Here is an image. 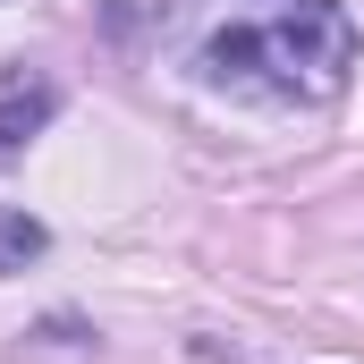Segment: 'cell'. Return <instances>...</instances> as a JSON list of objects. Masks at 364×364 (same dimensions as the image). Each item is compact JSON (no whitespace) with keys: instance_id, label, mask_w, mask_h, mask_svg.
Segmentation results:
<instances>
[{"instance_id":"1","label":"cell","mask_w":364,"mask_h":364,"mask_svg":"<svg viewBox=\"0 0 364 364\" xmlns=\"http://www.w3.org/2000/svg\"><path fill=\"white\" fill-rule=\"evenodd\" d=\"M161 51L203 93L314 110L348 85L356 26L331 0H161Z\"/></svg>"},{"instance_id":"2","label":"cell","mask_w":364,"mask_h":364,"mask_svg":"<svg viewBox=\"0 0 364 364\" xmlns=\"http://www.w3.org/2000/svg\"><path fill=\"white\" fill-rule=\"evenodd\" d=\"M51 102H60V93L43 85V77H9V85H0V153H17V144L51 119Z\"/></svg>"},{"instance_id":"3","label":"cell","mask_w":364,"mask_h":364,"mask_svg":"<svg viewBox=\"0 0 364 364\" xmlns=\"http://www.w3.org/2000/svg\"><path fill=\"white\" fill-rule=\"evenodd\" d=\"M34 255H43V220H34V212H9V203H0V272H26Z\"/></svg>"}]
</instances>
